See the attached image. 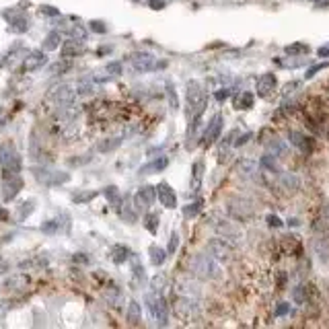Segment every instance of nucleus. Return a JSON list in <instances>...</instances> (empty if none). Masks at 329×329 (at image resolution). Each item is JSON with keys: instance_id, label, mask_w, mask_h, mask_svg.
<instances>
[{"instance_id": "1", "label": "nucleus", "mask_w": 329, "mask_h": 329, "mask_svg": "<svg viewBox=\"0 0 329 329\" xmlns=\"http://www.w3.org/2000/svg\"><path fill=\"white\" fill-rule=\"evenodd\" d=\"M190 272L198 280H218L220 278V263L210 253H196L190 259Z\"/></svg>"}, {"instance_id": "2", "label": "nucleus", "mask_w": 329, "mask_h": 329, "mask_svg": "<svg viewBox=\"0 0 329 329\" xmlns=\"http://www.w3.org/2000/svg\"><path fill=\"white\" fill-rule=\"evenodd\" d=\"M206 247H208V253H210L220 265L233 263V259H235V245H233L231 241H227V239H222V237H214V239L208 241Z\"/></svg>"}, {"instance_id": "3", "label": "nucleus", "mask_w": 329, "mask_h": 329, "mask_svg": "<svg viewBox=\"0 0 329 329\" xmlns=\"http://www.w3.org/2000/svg\"><path fill=\"white\" fill-rule=\"evenodd\" d=\"M186 109H188L190 117L196 111L206 109V93H204V87L198 80H190L188 87H186Z\"/></svg>"}, {"instance_id": "4", "label": "nucleus", "mask_w": 329, "mask_h": 329, "mask_svg": "<svg viewBox=\"0 0 329 329\" xmlns=\"http://www.w3.org/2000/svg\"><path fill=\"white\" fill-rule=\"evenodd\" d=\"M210 227L214 229V233L227 241H231L233 245L239 243L243 239V231L239 229V224H235L231 218H222V216H212L210 218Z\"/></svg>"}, {"instance_id": "5", "label": "nucleus", "mask_w": 329, "mask_h": 329, "mask_svg": "<svg viewBox=\"0 0 329 329\" xmlns=\"http://www.w3.org/2000/svg\"><path fill=\"white\" fill-rule=\"evenodd\" d=\"M144 300H146V306H148V311H150V317H152L158 325H167V321H169L167 300H164L160 294H156V292H148V294L144 296Z\"/></svg>"}, {"instance_id": "6", "label": "nucleus", "mask_w": 329, "mask_h": 329, "mask_svg": "<svg viewBox=\"0 0 329 329\" xmlns=\"http://www.w3.org/2000/svg\"><path fill=\"white\" fill-rule=\"evenodd\" d=\"M175 313L179 319H196L200 313H202V304H200V298H190V296H179L175 294Z\"/></svg>"}, {"instance_id": "7", "label": "nucleus", "mask_w": 329, "mask_h": 329, "mask_svg": "<svg viewBox=\"0 0 329 329\" xmlns=\"http://www.w3.org/2000/svg\"><path fill=\"white\" fill-rule=\"evenodd\" d=\"M227 210H229L231 218H237V220H249V218H253V212H255L253 204L247 198H241V196L231 198L229 204H227Z\"/></svg>"}, {"instance_id": "8", "label": "nucleus", "mask_w": 329, "mask_h": 329, "mask_svg": "<svg viewBox=\"0 0 329 329\" xmlns=\"http://www.w3.org/2000/svg\"><path fill=\"white\" fill-rule=\"evenodd\" d=\"M21 154L17 152L15 146L11 144H5V146H0V164H3V169L5 171H13V173H19L21 171Z\"/></svg>"}, {"instance_id": "9", "label": "nucleus", "mask_w": 329, "mask_h": 329, "mask_svg": "<svg viewBox=\"0 0 329 329\" xmlns=\"http://www.w3.org/2000/svg\"><path fill=\"white\" fill-rule=\"evenodd\" d=\"M21 188H23V179L17 173H13V171H5V177H3V198L7 202L15 200V196L21 192Z\"/></svg>"}, {"instance_id": "10", "label": "nucleus", "mask_w": 329, "mask_h": 329, "mask_svg": "<svg viewBox=\"0 0 329 329\" xmlns=\"http://www.w3.org/2000/svg\"><path fill=\"white\" fill-rule=\"evenodd\" d=\"M50 101H52L58 109H62V107H68V105L76 103V93H74V89H70L68 85H60V87L50 95Z\"/></svg>"}, {"instance_id": "11", "label": "nucleus", "mask_w": 329, "mask_h": 329, "mask_svg": "<svg viewBox=\"0 0 329 329\" xmlns=\"http://www.w3.org/2000/svg\"><path fill=\"white\" fill-rule=\"evenodd\" d=\"M130 64L134 68V72H150L152 68H156V60L152 54L148 52H136V54H130Z\"/></svg>"}, {"instance_id": "12", "label": "nucleus", "mask_w": 329, "mask_h": 329, "mask_svg": "<svg viewBox=\"0 0 329 329\" xmlns=\"http://www.w3.org/2000/svg\"><path fill=\"white\" fill-rule=\"evenodd\" d=\"M156 200V190L152 186H144L134 196V210H148Z\"/></svg>"}, {"instance_id": "13", "label": "nucleus", "mask_w": 329, "mask_h": 329, "mask_svg": "<svg viewBox=\"0 0 329 329\" xmlns=\"http://www.w3.org/2000/svg\"><path fill=\"white\" fill-rule=\"evenodd\" d=\"M156 200L164 206V208H169V210H173L175 206H177V194H175V190L169 186V183H158L156 188Z\"/></svg>"}, {"instance_id": "14", "label": "nucleus", "mask_w": 329, "mask_h": 329, "mask_svg": "<svg viewBox=\"0 0 329 329\" xmlns=\"http://www.w3.org/2000/svg\"><path fill=\"white\" fill-rule=\"evenodd\" d=\"M220 130H222V115H220V113H216V115L210 119V124L206 126V130H204L202 144H204V146H210L212 142H216V140H218V136H220Z\"/></svg>"}, {"instance_id": "15", "label": "nucleus", "mask_w": 329, "mask_h": 329, "mask_svg": "<svg viewBox=\"0 0 329 329\" xmlns=\"http://www.w3.org/2000/svg\"><path fill=\"white\" fill-rule=\"evenodd\" d=\"M237 169H239V173L245 177V179H253V181H257L259 179V173H261V167L253 160V158H241L239 160V164H237Z\"/></svg>"}, {"instance_id": "16", "label": "nucleus", "mask_w": 329, "mask_h": 329, "mask_svg": "<svg viewBox=\"0 0 329 329\" xmlns=\"http://www.w3.org/2000/svg\"><path fill=\"white\" fill-rule=\"evenodd\" d=\"M288 138H290V142H292V144H294L298 150H302V152H313V148H315V140H313L311 136H306L304 132L290 130Z\"/></svg>"}, {"instance_id": "17", "label": "nucleus", "mask_w": 329, "mask_h": 329, "mask_svg": "<svg viewBox=\"0 0 329 329\" xmlns=\"http://www.w3.org/2000/svg\"><path fill=\"white\" fill-rule=\"evenodd\" d=\"M48 64V56H46V52H42V50H35V52H29L27 56H25V60H23V68L25 70H39L42 66H46Z\"/></svg>"}, {"instance_id": "18", "label": "nucleus", "mask_w": 329, "mask_h": 329, "mask_svg": "<svg viewBox=\"0 0 329 329\" xmlns=\"http://www.w3.org/2000/svg\"><path fill=\"white\" fill-rule=\"evenodd\" d=\"M313 251L321 261H329V235H319L313 241Z\"/></svg>"}, {"instance_id": "19", "label": "nucleus", "mask_w": 329, "mask_h": 329, "mask_svg": "<svg viewBox=\"0 0 329 329\" xmlns=\"http://www.w3.org/2000/svg\"><path fill=\"white\" fill-rule=\"evenodd\" d=\"M276 91V76L274 74H263L257 83V93L259 97H270Z\"/></svg>"}, {"instance_id": "20", "label": "nucleus", "mask_w": 329, "mask_h": 329, "mask_svg": "<svg viewBox=\"0 0 329 329\" xmlns=\"http://www.w3.org/2000/svg\"><path fill=\"white\" fill-rule=\"evenodd\" d=\"M167 164H169V158H167V156H158V158L150 160L148 164H144V167L140 169V173H142V175H152V173L162 171L164 167H167Z\"/></svg>"}, {"instance_id": "21", "label": "nucleus", "mask_w": 329, "mask_h": 329, "mask_svg": "<svg viewBox=\"0 0 329 329\" xmlns=\"http://www.w3.org/2000/svg\"><path fill=\"white\" fill-rule=\"evenodd\" d=\"M85 52V46H83V39H70L64 44L62 48V56L64 58H74V56H80Z\"/></svg>"}, {"instance_id": "22", "label": "nucleus", "mask_w": 329, "mask_h": 329, "mask_svg": "<svg viewBox=\"0 0 329 329\" xmlns=\"http://www.w3.org/2000/svg\"><path fill=\"white\" fill-rule=\"evenodd\" d=\"M278 181H280V186L286 188L288 192H294V190L300 188V177L294 175V173H280V175H278Z\"/></svg>"}, {"instance_id": "23", "label": "nucleus", "mask_w": 329, "mask_h": 329, "mask_svg": "<svg viewBox=\"0 0 329 329\" xmlns=\"http://www.w3.org/2000/svg\"><path fill=\"white\" fill-rule=\"evenodd\" d=\"M268 152H270L272 156L280 158V156H286V154H288V146H286V142H284V140L274 138V140H270V142H268Z\"/></svg>"}, {"instance_id": "24", "label": "nucleus", "mask_w": 329, "mask_h": 329, "mask_svg": "<svg viewBox=\"0 0 329 329\" xmlns=\"http://www.w3.org/2000/svg\"><path fill=\"white\" fill-rule=\"evenodd\" d=\"M148 257H150V263H152V265H162V263H164V257H167V251L160 249L158 245H150Z\"/></svg>"}, {"instance_id": "25", "label": "nucleus", "mask_w": 329, "mask_h": 329, "mask_svg": "<svg viewBox=\"0 0 329 329\" xmlns=\"http://www.w3.org/2000/svg\"><path fill=\"white\" fill-rule=\"evenodd\" d=\"M128 257H130V249L126 245H115L111 249V261L113 263H124Z\"/></svg>"}, {"instance_id": "26", "label": "nucleus", "mask_w": 329, "mask_h": 329, "mask_svg": "<svg viewBox=\"0 0 329 329\" xmlns=\"http://www.w3.org/2000/svg\"><path fill=\"white\" fill-rule=\"evenodd\" d=\"M235 109H251L253 107V95L251 93H241L235 101H233Z\"/></svg>"}, {"instance_id": "27", "label": "nucleus", "mask_w": 329, "mask_h": 329, "mask_svg": "<svg viewBox=\"0 0 329 329\" xmlns=\"http://www.w3.org/2000/svg\"><path fill=\"white\" fill-rule=\"evenodd\" d=\"M132 274H134V284L136 286H144L146 284V270H144V265L140 263V261H136L134 263V268H132Z\"/></svg>"}, {"instance_id": "28", "label": "nucleus", "mask_w": 329, "mask_h": 329, "mask_svg": "<svg viewBox=\"0 0 329 329\" xmlns=\"http://www.w3.org/2000/svg\"><path fill=\"white\" fill-rule=\"evenodd\" d=\"M259 167H261L263 171H274V173H280L278 164H276V156H272L270 152L261 156V160H259Z\"/></svg>"}, {"instance_id": "29", "label": "nucleus", "mask_w": 329, "mask_h": 329, "mask_svg": "<svg viewBox=\"0 0 329 329\" xmlns=\"http://www.w3.org/2000/svg\"><path fill=\"white\" fill-rule=\"evenodd\" d=\"M140 317H142L140 304H138L136 300H132V302L128 304V321H130L132 325H136V323H140Z\"/></svg>"}, {"instance_id": "30", "label": "nucleus", "mask_w": 329, "mask_h": 329, "mask_svg": "<svg viewBox=\"0 0 329 329\" xmlns=\"http://www.w3.org/2000/svg\"><path fill=\"white\" fill-rule=\"evenodd\" d=\"M158 212H146V216H144V227H146V231H150V233H156V229H158Z\"/></svg>"}, {"instance_id": "31", "label": "nucleus", "mask_w": 329, "mask_h": 329, "mask_svg": "<svg viewBox=\"0 0 329 329\" xmlns=\"http://www.w3.org/2000/svg\"><path fill=\"white\" fill-rule=\"evenodd\" d=\"M60 39H62V35H60L58 31H52V33L44 39V46H42V48H44V50H56V48L60 46Z\"/></svg>"}, {"instance_id": "32", "label": "nucleus", "mask_w": 329, "mask_h": 329, "mask_svg": "<svg viewBox=\"0 0 329 329\" xmlns=\"http://www.w3.org/2000/svg\"><path fill=\"white\" fill-rule=\"evenodd\" d=\"M93 78H80L78 80V95H83V97H87V95H93Z\"/></svg>"}, {"instance_id": "33", "label": "nucleus", "mask_w": 329, "mask_h": 329, "mask_svg": "<svg viewBox=\"0 0 329 329\" xmlns=\"http://www.w3.org/2000/svg\"><path fill=\"white\" fill-rule=\"evenodd\" d=\"M202 175H204V162L202 160H196L194 162V188L196 186H200V181H202Z\"/></svg>"}, {"instance_id": "34", "label": "nucleus", "mask_w": 329, "mask_h": 329, "mask_svg": "<svg viewBox=\"0 0 329 329\" xmlns=\"http://www.w3.org/2000/svg\"><path fill=\"white\" fill-rule=\"evenodd\" d=\"M294 300L296 302H306V298H309V288L304 286V284H300V286H296L294 288Z\"/></svg>"}, {"instance_id": "35", "label": "nucleus", "mask_w": 329, "mask_h": 329, "mask_svg": "<svg viewBox=\"0 0 329 329\" xmlns=\"http://www.w3.org/2000/svg\"><path fill=\"white\" fill-rule=\"evenodd\" d=\"M119 138H111V140H103V142H99V150L101 152H109V150H113V148H117L119 146Z\"/></svg>"}, {"instance_id": "36", "label": "nucleus", "mask_w": 329, "mask_h": 329, "mask_svg": "<svg viewBox=\"0 0 329 329\" xmlns=\"http://www.w3.org/2000/svg\"><path fill=\"white\" fill-rule=\"evenodd\" d=\"M33 208H35V202H33V200H29V202H25L23 206H19V218L25 220V218L33 212Z\"/></svg>"}, {"instance_id": "37", "label": "nucleus", "mask_w": 329, "mask_h": 329, "mask_svg": "<svg viewBox=\"0 0 329 329\" xmlns=\"http://www.w3.org/2000/svg\"><path fill=\"white\" fill-rule=\"evenodd\" d=\"M150 292H156V294H162V290H164V276H156V278H152V282H150Z\"/></svg>"}, {"instance_id": "38", "label": "nucleus", "mask_w": 329, "mask_h": 329, "mask_svg": "<svg viewBox=\"0 0 329 329\" xmlns=\"http://www.w3.org/2000/svg\"><path fill=\"white\" fill-rule=\"evenodd\" d=\"M121 62H109L107 66H105V72L109 74V76H119L121 74Z\"/></svg>"}, {"instance_id": "39", "label": "nucleus", "mask_w": 329, "mask_h": 329, "mask_svg": "<svg viewBox=\"0 0 329 329\" xmlns=\"http://www.w3.org/2000/svg\"><path fill=\"white\" fill-rule=\"evenodd\" d=\"M167 97H169V103H171V107H173V109H177V107H179V101H177L175 87H173L171 83H167Z\"/></svg>"}, {"instance_id": "40", "label": "nucleus", "mask_w": 329, "mask_h": 329, "mask_svg": "<svg viewBox=\"0 0 329 329\" xmlns=\"http://www.w3.org/2000/svg\"><path fill=\"white\" fill-rule=\"evenodd\" d=\"M105 196H107V200H109L111 204H117V202L121 204V198H119L117 188H113V186H111V188H107V190H105Z\"/></svg>"}, {"instance_id": "41", "label": "nucleus", "mask_w": 329, "mask_h": 329, "mask_svg": "<svg viewBox=\"0 0 329 329\" xmlns=\"http://www.w3.org/2000/svg\"><path fill=\"white\" fill-rule=\"evenodd\" d=\"M107 300H109L111 304L121 302V290H119L117 286H113V290H111V292H107Z\"/></svg>"}, {"instance_id": "42", "label": "nucleus", "mask_w": 329, "mask_h": 329, "mask_svg": "<svg viewBox=\"0 0 329 329\" xmlns=\"http://www.w3.org/2000/svg\"><path fill=\"white\" fill-rule=\"evenodd\" d=\"M200 210H202V204H200V202H196V204H190V206H186V208H183V212H186L188 216H196Z\"/></svg>"}, {"instance_id": "43", "label": "nucleus", "mask_w": 329, "mask_h": 329, "mask_svg": "<svg viewBox=\"0 0 329 329\" xmlns=\"http://www.w3.org/2000/svg\"><path fill=\"white\" fill-rule=\"evenodd\" d=\"M177 245H179V235H177V233H173V235H171V243H169V251H167V253H169V255H173V253L177 251Z\"/></svg>"}, {"instance_id": "44", "label": "nucleus", "mask_w": 329, "mask_h": 329, "mask_svg": "<svg viewBox=\"0 0 329 329\" xmlns=\"http://www.w3.org/2000/svg\"><path fill=\"white\" fill-rule=\"evenodd\" d=\"M66 70H70V62H58V64H54V68H52V72H66Z\"/></svg>"}, {"instance_id": "45", "label": "nucleus", "mask_w": 329, "mask_h": 329, "mask_svg": "<svg viewBox=\"0 0 329 329\" xmlns=\"http://www.w3.org/2000/svg\"><path fill=\"white\" fill-rule=\"evenodd\" d=\"M288 313H290V304H288V302H280L278 309H276V315H278V317H284V315H288Z\"/></svg>"}, {"instance_id": "46", "label": "nucleus", "mask_w": 329, "mask_h": 329, "mask_svg": "<svg viewBox=\"0 0 329 329\" xmlns=\"http://www.w3.org/2000/svg\"><path fill=\"white\" fill-rule=\"evenodd\" d=\"M42 229H44V233H56V231H58V220H50V222H46Z\"/></svg>"}, {"instance_id": "47", "label": "nucleus", "mask_w": 329, "mask_h": 329, "mask_svg": "<svg viewBox=\"0 0 329 329\" xmlns=\"http://www.w3.org/2000/svg\"><path fill=\"white\" fill-rule=\"evenodd\" d=\"M286 52H288V54H296V52H298V54H304V52H306V46H290Z\"/></svg>"}, {"instance_id": "48", "label": "nucleus", "mask_w": 329, "mask_h": 329, "mask_svg": "<svg viewBox=\"0 0 329 329\" xmlns=\"http://www.w3.org/2000/svg\"><path fill=\"white\" fill-rule=\"evenodd\" d=\"M95 196H97V192H87V194H83V198H74V202H89Z\"/></svg>"}, {"instance_id": "49", "label": "nucleus", "mask_w": 329, "mask_h": 329, "mask_svg": "<svg viewBox=\"0 0 329 329\" xmlns=\"http://www.w3.org/2000/svg\"><path fill=\"white\" fill-rule=\"evenodd\" d=\"M268 224H270V227H276V229H280L284 222H282L280 218H276V216H272V214H270V216H268Z\"/></svg>"}, {"instance_id": "50", "label": "nucleus", "mask_w": 329, "mask_h": 329, "mask_svg": "<svg viewBox=\"0 0 329 329\" xmlns=\"http://www.w3.org/2000/svg\"><path fill=\"white\" fill-rule=\"evenodd\" d=\"M148 7H150V9H156V11H160V9L164 7V0H150V3H148Z\"/></svg>"}, {"instance_id": "51", "label": "nucleus", "mask_w": 329, "mask_h": 329, "mask_svg": "<svg viewBox=\"0 0 329 329\" xmlns=\"http://www.w3.org/2000/svg\"><path fill=\"white\" fill-rule=\"evenodd\" d=\"M91 29H93V31H99V33H103V31H105V25H103L101 21H93V23H91Z\"/></svg>"}, {"instance_id": "52", "label": "nucleus", "mask_w": 329, "mask_h": 329, "mask_svg": "<svg viewBox=\"0 0 329 329\" xmlns=\"http://www.w3.org/2000/svg\"><path fill=\"white\" fill-rule=\"evenodd\" d=\"M317 56H321V58H327V56H329V46H323V48H319V50H317Z\"/></svg>"}, {"instance_id": "53", "label": "nucleus", "mask_w": 329, "mask_h": 329, "mask_svg": "<svg viewBox=\"0 0 329 329\" xmlns=\"http://www.w3.org/2000/svg\"><path fill=\"white\" fill-rule=\"evenodd\" d=\"M249 138H251V134H249V132H247V134H243V136H241V138H239V140L235 142V146H241V144H245V142H247Z\"/></svg>"}, {"instance_id": "54", "label": "nucleus", "mask_w": 329, "mask_h": 329, "mask_svg": "<svg viewBox=\"0 0 329 329\" xmlns=\"http://www.w3.org/2000/svg\"><path fill=\"white\" fill-rule=\"evenodd\" d=\"M42 13H46V15H60L56 9H52V7H42Z\"/></svg>"}, {"instance_id": "55", "label": "nucleus", "mask_w": 329, "mask_h": 329, "mask_svg": "<svg viewBox=\"0 0 329 329\" xmlns=\"http://www.w3.org/2000/svg\"><path fill=\"white\" fill-rule=\"evenodd\" d=\"M5 124H7V111L0 107V126H5Z\"/></svg>"}, {"instance_id": "56", "label": "nucleus", "mask_w": 329, "mask_h": 329, "mask_svg": "<svg viewBox=\"0 0 329 329\" xmlns=\"http://www.w3.org/2000/svg\"><path fill=\"white\" fill-rule=\"evenodd\" d=\"M224 97H229V91H218V93H216V99H218V101H222Z\"/></svg>"}, {"instance_id": "57", "label": "nucleus", "mask_w": 329, "mask_h": 329, "mask_svg": "<svg viewBox=\"0 0 329 329\" xmlns=\"http://www.w3.org/2000/svg\"><path fill=\"white\" fill-rule=\"evenodd\" d=\"M7 214H9V212H7L5 208H0V220H7V218H9Z\"/></svg>"}, {"instance_id": "58", "label": "nucleus", "mask_w": 329, "mask_h": 329, "mask_svg": "<svg viewBox=\"0 0 329 329\" xmlns=\"http://www.w3.org/2000/svg\"><path fill=\"white\" fill-rule=\"evenodd\" d=\"M5 66V56H0V68Z\"/></svg>"}]
</instances>
